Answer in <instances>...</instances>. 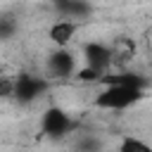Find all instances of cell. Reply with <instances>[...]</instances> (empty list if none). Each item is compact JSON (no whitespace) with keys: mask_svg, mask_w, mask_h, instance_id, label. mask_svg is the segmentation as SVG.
Here are the masks:
<instances>
[{"mask_svg":"<svg viewBox=\"0 0 152 152\" xmlns=\"http://www.w3.org/2000/svg\"><path fill=\"white\" fill-rule=\"evenodd\" d=\"M119 152H152V147L135 135H124L119 142Z\"/></svg>","mask_w":152,"mask_h":152,"instance_id":"ba28073f","label":"cell"},{"mask_svg":"<svg viewBox=\"0 0 152 152\" xmlns=\"http://www.w3.org/2000/svg\"><path fill=\"white\" fill-rule=\"evenodd\" d=\"M74 78L76 81H81V83H100V78H102V71H97V69H93V66H81V69H76L74 71Z\"/></svg>","mask_w":152,"mask_h":152,"instance_id":"9c48e42d","label":"cell"},{"mask_svg":"<svg viewBox=\"0 0 152 152\" xmlns=\"http://www.w3.org/2000/svg\"><path fill=\"white\" fill-rule=\"evenodd\" d=\"M57 5L64 14H71V17H83L90 12V5H86L83 0H57Z\"/></svg>","mask_w":152,"mask_h":152,"instance_id":"52a82bcc","label":"cell"},{"mask_svg":"<svg viewBox=\"0 0 152 152\" xmlns=\"http://www.w3.org/2000/svg\"><path fill=\"white\" fill-rule=\"evenodd\" d=\"M12 31H14V24H12V21H7V19H0V38L12 36Z\"/></svg>","mask_w":152,"mask_h":152,"instance_id":"8fae6325","label":"cell"},{"mask_svg":"<svg viewBox=\"0 0 152 152\" xmlns=\"http://www.w3.org/2000/svg\"><path fill=\"white\" fill-rule=\"evenodd\" d=\"M83 59H86L88 66H93V69H97V71H102V74H107V71L112 69V50H109V45L88 43V45L83 48Z\"/></svg>","mask_w":152,"mask_h":152,"instance_id":"5b68a950","label":"cell"},{"mask_svg":"<svg viewBox=\"0 0 152 152\" xmlns=\"http://www.w3.org/2000/svg\"><path fill=\"white\" fill-rule=\"evenodd\" d=\"M147 88H138V86H128V83H107L97 97H95V107L100 109H128L131 104H135Z\"/></svg>","mask_w":152,"mask_h":152,"instance_id":"6da1fadb","label":"cell"},{"mask_svg":"<svg viewBox=\"0 0 152 152\" xmlns=\"http://www.w3.org/2000/svg\"><path fill=\"white\" fill-rule=\"evenodd\" d=\"M76 31H78V24H76V21H71V19H62V21H55V24L50 26L48 38H50L57 48H66V45L74 40Z\"/></svg>","mask_w":152,"mask_h":152,"instance_id":"8992f818","label":"cell"},{"mask_svg":"<svg viewBox=\"0 0 152 152\" xmlns=\"http://www.w3.org/2000/svg\"><path fill=\"white\" fill-rule=\"evenodd\" d=\"M71 126H74L71 116H69L64 109H59V107L45 109V114H43V119H40V128H43V133L50 135V138H62V135H66V133L71 131Z\"/></svg>","mask_w":152,"mask_h":152,"instance_id":"7a4b0ae2","label":"cell"},{"mask_svg":"<svg viewBox=\"0 0 152 152\" xmlns=\"http://www.w3.org/2000/svg\"><path fill=\"white\" fill-rule=\"evenodd\" d=\"M48 74L55 76V78H69L74 76L76 71V55L69 50V48H59L57 52H52L48 57V64H45Z\"/></svg>","mask_w":152,"mask_h":152,"instance_id":"277c9868","label":"cell"},{"mask_svg":"<svg viewBox=\"0 0 152 152\" xmlns=\"http://www.w3.org/2000/svg\"><path fill=\"white\" fill-rule=\"evenodd\" d=\"M48 90V83L45 78L40 76H33V74H19L14 78V95L19 102H33L38 95H43Z\"/></svg>","mask_w":152,"mask_h":152,"instance_id":"3957f363","label":"cell"},{"mask_svg":"<svg viewBox=\"0 0 152 152\" xmlns=\"http://www.w3.org/2000/svg\"><path fill=\"white\" fill-rule=\"evenodd\" d=\"M14 95V78L0 76V97H12Z\"/></svg>","mask_w":152,"mask_h":152,"instance_id":"30bf717a","label":"cell"}]
</instances>
